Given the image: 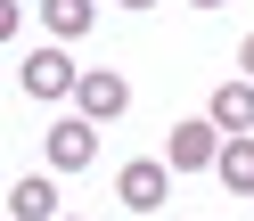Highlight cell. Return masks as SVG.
<instances>
[{
    "label": "cell",
    "mask_w": 254,
    "mask_h": 221,
    "mask_svg": "<svg viewBox=\"0 0 254 221\" xmlns=\"http://www.w3.org/2000/svg\"><path fill=\"white\" fill-rule=\"evenodd\" d=\"M172 180H181V172H172L164 156H131V164L115 172V197L131 205V213H164V205H172Z\"/></svg>",
    "instance_id": "cell-1"
},
{
    "label": "cell",
    "mask_w": 254,
    "mask_h": 221,
    "mask_svg": "<svg viewBox=\"0 0 254 221\" xmlns=\"http://www.w3.org/2000/svg\"><path fill=\"white\" fill-rule=\"evenodd\" d=\"M17 90L25 99H74V90H82V66H74L66 50H25L17 57Z\"/></svg>",
    "instance_id": "cell-2"
},
{
    "label": "cell",
    "mask_w": 254,
    "mask_h": 221,
    "mask_svg": "<svg viewBox=\"0 0 254 221\" xmlns=\"http://www.w3.org/2000/svg\"><path fill=\"white\" fill-rule=\"evenodd\" d=\"M164 164H172V172H213V164H221V131H213L205 115L172 123V131H164Z\"/></svg>",
    "instance_id": "cell-3"
},
{
    "label": "cell",
    "mask_w": 254,
    "mask_h": 221,
    "mask_svg": "<svg viewBox=\"0 0 254 221\" xmlns=\"http://www.w3.org/2000/svg\"><path fill=\"white\" fill-rule=\"evenodd\" d=\"M41 148H50L58 172H82V164H99V123H90V115H66V123L41 131Z\"/></svg>",
    "instance_id": "cell-4"
},
{
    "label": "cell",
    "mask_w": 254,
    "mask_h": 221,
    "mask_svg": "<svg viewBox=\"0 0 254 221\" xmlns=\"http://www.w3.org/2000/svg\"><path fill=\"white\" fill-rule=\"evenodd\" d=\"M205 123H213L221 139H254V82L246 74H230V82L205 99Z\"/></svg>",
    "instance_id": "cell-5"
},
{
    "label": "cell",
    "mask_w": 254,
    "mask_h": 221,
    "mask_svg": "<svg viewBox=\"0 0 254 221\" xmlns=\"http://www.w3.org/2000/svg\"><path fill=\"white\" fill-rule=\"evenodd\" d=\"M74 115H90V123L131 115V82H123V74H107V66H90V74H82V90H74Z\"/></svg>",
    "instance_id": "cell-6"
},
{
    "label": "cell",
    "mask_w": 254,
    "mask_h": 221,
    "mask_svg": "<svg viewBox=\"0 0 254 221\" xmlns=\"http://www.w3.org/2000/svg\"><path fill=\"white\" fill-rule=\"evenodd\" d=\"M8 221H66V205H58V180H41V172L8 180Z\"/></svg>",
    "instance_id": "cell-7"
},
{
    "label": "cell",
    "mask_w": 254,
    "mask_h": 221,
    "mask_svg": "<svg viewBox=\"0 0 254 221\" xmlns=\"http://www.w3.org/2000/svg\"><path fill=\"white\" fill-rule=\"evenodd\" d=\"M41 25H50L58 41H82L90 25H99V0H41Z\"/></svg>",
    "instance_id": "cell-8"
},
{
    "label": "cell",
    "mask_w": 254,
    "mask_h": 221,
    "mask_svg": "<svg viewBox=\"0 0 254 221\" xmlns=\"http://www.w3.org/2000/svg\"><path fill=\"white\" fill-rule=\"evenodd\" d=\"M213 180L230 188V197H254V139H221V164H213Z\"/></svg>",
    "instance_id": "cell-9"
},
{
    "label": "cell",
    "mask_w": 254,
    "mask_h": 221,
    "mask_svg": "<svg viewBox=\"0 0 254 221\" xmlns=\"http://www.w3.org/2000/svg\"><path fill=\"white\" fill-rule=\"evenodd\" d=\"M238 74H246V82H254V33H246V50H238Z\"/></svg>",
    "instance_id": "cell-10"
},
{
    "label": "cell",
    "mask_w": 254,
    "mask_h": 221,
    "mask_svg": "<svg viewBox=\"0 0 254 221\" xmlns=\"http://www.w3.org/2000/svg\"><path fill=\"white\" fill-rule=\"evenodd\" d=\"M115 8H164V0H115Z\"/></svg>",
    "instance_id": "cell-11"
},
{
    "label": "cell",
    "mask_w": 254,
    "mask_h": 221,
    "mask_svg": "<svg viewBox=\"0 0 254 221\" xmlns=\"http://www.w3.org/2000/svg\"><path fill=\"white\" fill-rule=\"evenodd\" d=\"M189 8H230V0H189Z\"/></svg>",
    "instance_id": "cell-12"
},
{
    "label": "cell",
    "mask_w": 254,
    "mask_h": 221,
    "mask_svg": "<svg viewBox=\"0 0 254 221\" xmlns=\"http://www.w3.org/2000/svg\"><path fill=\"white\" fill-rule=\"evenodd\" d=\"M66 221H74V213H66Z\"/></svg>",
    "instance_id": "cell-13"
}]
</instances>
